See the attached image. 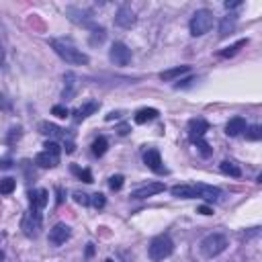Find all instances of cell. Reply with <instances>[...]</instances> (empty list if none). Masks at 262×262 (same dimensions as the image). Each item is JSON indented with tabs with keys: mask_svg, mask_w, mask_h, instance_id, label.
<instances>
[{
	"mask_svg": "<svg viewBox=\"0 0 262 262\" xmlns=\"http://www.w3.org/2000/svg\"><path fill=\"white\" fill-rule=\"evenodd\" d=\"M50 46L54 48V52L66 62V64H72V66H86L90 60L84 52H80L78 48H74L72 43L64 41V39H50Z\"/></svg>",
	"mask_w": 262,
	"mask_h": 262,
	"instance_id": "6da1fadb",
	"label": "cell"
},
{
	"mask_svg": "<svg viewBox=\"0 0 262 262\" xmlns=\"http://www.w3.org/2000/svg\"><path fill=\"white\" fill-rule=\"evenodd\" d=\"M172 252H174V242L170 240V236H166V234L156 236L150 242V248H148V254H150V258L154 262H160V260L168 258Z\"/></svg>",
	"mask_w": 262,
	"mask_h": 262,
	"instance_id": "7a4b0ae2",
	"label": "cell"
},
{
	"mask_svg": "<svg viewBox=\"0 0 262 262\" xmlns=\"http://www.w3.org/2000/svg\"><path fill=\"white\" fill-rule=\"evenodd\" d=\"M213 20H215V18H213V12H211V10H207V8L196 10V12L192 14V18H190V25H188L190 35H192V37H201V35L209 33L211 27H213Z\"/></svg>",
	"mask_w": 262,
	"mask_h": 262,
	"instance_id": "3957f363",
	"label": "cell"
},
{
	"mask_svg": "<svg viewBox=\"0 0 262 262\" xmlns=\"http://www.w3.org/2000/svg\"><path fill=\"white\" fill-rule=\"evenodd\" d=\"M226 248H228V238L224 234H209L207 238H203V242H201V252L207 258L220 256Z\"/></svg>",
	"mask_w": 262,
	"mask_h": 262,
	"instance_id": "277c9868",
	"label": "cell"
},
{
	"mask_svg": "<svg viewBox=\"0 0 262 262\" xmlns=\"http://www.w3.org/2000/svg\"><path fill=\"white\" fill-rule=\"evenodd\" d=\"M41 226H43V217L37 209H31L29 213L23 215V222H20V230L27 238H37L41 234Z\"/></svg>",
	"mask_w": 262,
	"mask_h": 262,
	"instance_id": "5b68a950",
	"label": "cell"
},
{
	"mask_svg": "<svg viewBox=\"0 0 262 262\" xmlns=\"http://www.w3.org/2000/svg\"><path fill=\"white\" fill-rule=\"evenodd\" d=\"M108 60H111L115 66H127L131 62V50L121 41H115L111 46V52H108Z\"/></svg>",
	"mask_w": 262,
	"mask_h": 262,
	"instance_id": "8992f818",
	"label": "cell"
},
{
	"mask_svg": "<svg viewBox=\"0 0 262 262\" xmlns=\"http://www.w3.org/2000/svg\"><path fill=\"white\" fill-rule=\"evenodd\" d=\"M70 238H72V228L66 226V224H56V226L50 230V244H54V246L66 244Z\"/></svg>",
	"mask_w": 262,
	"mask_h": 262,
	"instance_id": "52a82bcc",
	"label": "cell"
},
{
	"mask_svg": "<svg viewBox=\"0 0 262 262\" xmlns=\"http://www.w3.org/2000/svg\"><path fill=\"white\" fill-rule=\"evenodd\" d=\"M66 14H68L70 20H74V23H78V25H82V27H88V29H94V27H96V25H92V14H90V10L70 6L68 10H66Z\"/></svg>",
	"mask_w": 262,
	"mask_h": 262,
	"instance_id": "ba28073f",
	"label": "cell"
},
{
	"mask_svg": "<svg viewBox=\"0 0 262 262\" xmlns=\"http://www.w3.org/2000/svg\"><path fill=\"white\" fill-rule=\"evenodd\" d=\"M207 131H209V123H207L205 119L196 117V119H190V121H188V136H190V140H192L194 144L201 142V140H205Z\"/></svg>",
	"mask_w": 262,
	"mask_h": 262,
	"instance_id": "9c48e42d",
	"label": "cell"
},
{
	"mask_svg": "<svg viewBox=\"0 0 262 262\" xmlns=\"http://www.w3.org/2000/svg\"><path fill=\"white\" fill-rule=\"evenodd\" d=\"M162 190H166L164 182H148L144 186H138L136 190H131V199H148V196H154Z\"/></svg>",
	"mask_w": 262,
	"mask_h": 262,
	"instance_id": "30bf717a",
	"label": "cell"
},
{
	"mask_svg": "<svg viewBox=\"0 0 262 262\" xmlns=\"http://www.w3.org/2000/svg\"><path fill=\"white\" fill-rule=\"evenodd\" d=\"M144 162H146V166H148L150 170H154L156 174H164V172H166V168H164V164H162V158H160V152H158L156 148L146 150Z\"/></svg>",
	"mask_w": 262,
	"mask_h": 262,
	"instance_id": "8fae6325",
	"label": "cell"
},
{
	"mask_svg": "<svg viewBox=\"0 0 262 262\" xmlns=\"http://www.w3.org/2000/svg\"><path fill=\"white\" fill-rule=\"evenodd\" d=\"M194 190H196V196H199V199H205V201H209V203L220 201V199H222V194H224L222 188L211 186V184H203V182L194 184Z\"/></svg>",
	"mask_w": 262,
	"mask_h": 262,
	"instance_id": "7c38bea8",
	"label": "cell"
},
{
	"mask_svg": "<svg viewBox=\"0 0 262 262\" xmlns=\"http://www.w3.org/2000/svg\"><path fill=\"white\" fill-rule=\"evenodd\" d=\"M136 12L131 10L129 6H121L119 10H117V14H115V25L117 27H121V29H131L136 25Z\"/></svg>",
	"mask_w": 262,
	"mask_h": 262,
	"instance_id": "4fadbf2b",
	"label": "cell"
},
{
	"mask_svg": "<svg viewBox=\"0 0 262 262\" xmlns=\"http://www.w3.org/2000/svg\"><path fill=\"white\" fill-rule=\"evenodd\" d=\"M29 203H31V209H37L41 211L43 207H46L50 203V192L46 188H35L29 192Z\"/></svg>",
	"mask_w": 262,
	"mask_h": 262,
	"instance_id": "5bb4252c",
	"label": "cell"
},
{
	"mask_svg": "<svg viewBox=\"0 0 262 262\" xmlns=\"http://www.w3.org/2000/svg\"><path fill=\"white\" fill-rule=\"evenodd\" d=\"M35 164L41 166V168H56L60 164V156L52 154V152H48V150H43L35 156Z\"/></svg>",
	"mask_w": 262,
	"mask_h": 262,
	"instance_id": "9a60e30c",
	"label": "cell"
},
{
	"mask_svg": "<svg viewBox=\"0 0 262 262\" xmlns=\"http://www.w3.org/2000/svg\"><path fill=\"white\" fill-rule=\"evenodd\" d=\"M246 119L244 117H234V119H230L228 121V125H226V134L230 136V138H238V136H242L244 131H246Z\"/></svg>",
	"mask_w": 262,
	"mask_h": 262,
	"instance_id": "2e32d148",
	"label": "cell"
},
{
	"mask_svg": "<svg viewBox=\"0 0 262 262\" xmlns=\"http://www.w3.org/2000/svg\"><path fill=\"white\" fill-rule=\"evenodd\" d=\"M170 192L178 199H196V190H194V184H176L172 186Z\"/></svg>",
	"mask_w": 262,
	"mask_h": 262,
	"instance_id": "e0dca14e",
	"label": "cell"
},
{
	"mask_svg": "<svg viewBox=\"0 0 262 262\" xmlns=\"http://www.w3.org/2000/svg\"><path fill=\"white\" fill-rule=\"evenodd\" d=\"M94 111H98V102H86L84 106H80V108H76L74 111V121L76 123H80V121H84L86 117H90Z\"/></svg>",
	"mask_w": 262,
	"mask_h": 262,
	"instance_id": "ac0fdd59",
	"label": "cell"
},
{
	"mask_svg": "<svg viewBox=\"0 0 262 262\" xmlns=\"http://www.w3.org/2000/svg\"><path fill=\"white\" fill-rule=\"evenodd\" d=\"M188 72H190V66H176V68L164 70V72L160 74V78L166 80V82H170V80H176V78H180V76H184V74H188Z\"/></svg>",
	"mask_w": 262,
	"mask_h": 262,
	"instance_id": "d6986e66",
	"label": "cell"
},
{
	"mask_svg": "<svg viewBox=\"0 0 262 262\" xmlns=\"http://www.w3.org/2000/svg\"><path fill=\"white\" fill-rule=\"evenodd\" d=\"M39 129H41L43 136H50V138H62V140H66V136H68L62 127H58V125H54V123H41Z\"/></svg>",
	"mask_w": 262,
	"mask_h": 262,
	"instance_id": "ffe728a7",
	"label": "cell"
},
{
	"mask_svg": "<svg viewBox=\"0 0 262 262\" xmlns=\"http://www.w3.org/2000/svg\"><path fill=\"white\" fill-rule=\"evenodd\" d=\"M64 80H66V88H64V92H62V96L66 98V100H70L72 96H74V92H76V76L72 74V72H68L64 76Z\"/></svg>",
	"mask_w": 262,
	"mask_h": 262,
	"instance_id": "44dd1931",
	"label": "cell"
},
{
	"mask_svg": "<svg viewBox=\"0 0 262 262\" xmlns=\"http://www.w3.org/2000/svg\"><path fill=\"white\" fill-rule=\"evenodd\" d=\"M156 117H158V111H156V108H140L134 119H136V123L144 125V123H148V121H154Z\"/></svg>",
	"mask_w": 262,
	"mask_h": 262,
	"instance_id": "7402d4cb",
	"label": "cell"
},
{
	"mask_svg": "<svg viewBox=\"0 0 262 262\" xmlns=\"http://www.w3.org/2000/svg\"><path fill=\"white\" fill-rule=\"evenodd\" d=\"M236 14H230V16H226L224 20H222V25H220V35L222 37H228L234 29H236Z\"/></svg>",
	"mask_w": 262,
	"mask_h": 262,
	"instance_id": "603a6c76",
	"label": "cell"
},
{
	"mask_svg": "<svg viewBox=\"0 0 262 262\" xmlns=\"http://www.w3.org/2000/svg\"><path fill=\"white\" fill-rule=\"evenodd\" d=\"M220 170H222L224 174H228V176H232V178H240V176H242V170H240V168H238L234 162H230V160L222 162Z\"/></svg>",
	"mask_w": 262,
	"mask_h": 262,
	"instance_id": "cb8c5ba5",
	"label": "cell"
},
{
	"mask_svg": "<svg viewBox=\"0 0 262 262\" xmlns=\"http://www.w3.org/2000/svg\"><path fill=\"white\" fill-rule=\"evenodd\" d=\"M106 148H108V142H106L104 138H96V140L92 142V154H94L96 158H100V156L106 154Z\"/></svg>",
	"mask_w": 262,
	"mask_h": 262,
	"instance_id": "d4e9b609",
	"label": "cell"
},
{
	"mask_svg": "<svg viewBox=\"0 0 262 262\" xmlns=\"http://www.w3.org/2000/svg\"><path fill=\"white\" fill-rule=\"evenodd\" d=\"M246 43H248V39H240L238 43H234V46H230V48L222 50V52H220V56H222V58H232V56H236V54L240 52V48H244Z\"/></svg>",
	"mask_w": 262,
	"mask_h": 262,
	"instance_id": "484cf974",
	"label": "cell"
},
{
	"mask_svg": "<svg viewBox=\"0 0 262 262\" xmlns=\"http://www.w3.org/2000/svg\"><path fill=\"white\" fill-rule=\"evenodd\" d=\"M244 136H246V140H250V142H258V140L262 138V127H260V125H252V127H246Z\"/></svg>",
	"mask_w": 262,
	"mask_h": 262,
	"instance_id": "4316f807",
	"label": "cell"
},
{
	"mask_svg": "<svg viewBox=\"0 0 262 262\" xmlns=\"http://www.w3.org/2000/svg\"><path fill=\"white\" fill-rule=\"evenodd\" d=\"M14 188H16V180L14 178L6 176V178L0 180V192H2V194H10Z\"/></svg>",
	"mask_w": 262,
	"mask_h": 262,
	"instance_id": "83f0119b",
	"label": "cell"
},
{
	"mask_svg": "<svg viewBox=\"0 0 262 262\" xmlns=\"http://www.w3.org/2000/svg\"><path fill=\"white\" fill-rule=\"evenodd\" d=\"M72 172L76 174V176L80 178V180H84V182H92V172L90 170H86V168H72Z\"/></svg>",
	"mask_w": 262,
	"mask_h": 262,
	"instance_id": "f1b7e54d",
	"label": "cell"
},
{
	"mask_svg": "<svg viewBox=\"0 0 262 262\" xmlns=\"http://www.w3.org/2000/svg\"><path fill=\"white\" fill-rule=\"evenodd\" d=\"M104 37H106V31H104L102 27H94V29H92V39H90V43H102Z\"/></svg>",
	"mask_w": 262,
	"mask_h": 262,
	"instance_id": "f546056e",
	"label": "cell"
},
{
	"mask_svg": "<svg viewBox=\"0 0 262 262\" xmlns=\"http://www.w3.org/2000/svg\"><path fill=\"white\" fill-rule=\"evenodd\" d=\"M196 148H199V152H201V156L203 158H209L211 154H213V150H211V146L205 142V140H201V142H196Z\"/></svg>",
	"mask_w": 262,
	"mask_h": 262,
	"instance_id": "4dcf8cb0",
	"label": "cell"
},
{
	"mask_svg": "<svg viewBox=\"0 0 262 262\" xmlns=\"http://www.w3.org/2000/svg\"><path fill=\"white\" fill-rule=\"evenodd\" d=\"M90 203H92L96 209H102V207L106 205V199H104V194H102V192H94V194H92V199H90Z\"/></svg>",
	"mask_w": 262,
	"mask_h": 262,
	"instance_id": "1f68e13d",
	"label": "cell"
},
{
	"mask_svg": "<svg viewBox=\"0 0 262 262\" xmlns=\"http://www.w3.org/2000/svg\"><path fill=\"white\" fill-rule=\"evenodd\" d=\"M123 176H121V174H115V176H111V180H108V184H111V188L113 190H121L123 188Z\"/></svg>",
	"mask_w": 262,
	"mask_h": 262,
	"instance_id": "d6a6232c",
	"label": "cell"
},
{
	"mask_svg": "<svg viewBox=\"0 0 262 262\" xmlns=\"http://www.w3.org/2000/svg\"><path fill=\"white\" fill-rule=\"evenodd\" d=\"M52 113H54L56 117H60V119H66V117L70 115V111H68V108H66V106H62V104H56V106L52 108Z\"/></svg>",
	"mask_w": 262,
	"mask_h": 262,
	"instance_id": "836d02e7",
	"label": "cell"
},
{
	"mask_svg": "<svg viewBox=\"0 0 262 262\" xmlns=\"http://www.w3.org/2000/svg\"><path fill=\"white\" fill-rule=\"evenodd\" d=\"M74 201L80 203V205H88V203H90L88 194H84V192H74Z\"/></svg>",
	"mask_w": 262,
	"mask_h": 262,
	"instance_id": "e575fe53",
	"label": "cell"
},
{
	"mask_svg": "<svg viewBox=\"0 0 262 262\" xmlns=\"http://www.w3.org/2000/svg\"><path fill=\"white\" fill-rule=\"evenodd\" d=\"M43 148H46L48 152H52V154H58V156H60V152H62V150H60V146H58L56 142H48V144L43 146Z\"/></svg>",
	"mask_w": 262,
	"mask_h": 262,
	"instance_id": "d590c367",
	"label": "cell"
},
{
	"mask_svg": "<svg viewBox=\"0 0 262 262\" xmlns=\"http://www.w3.org/2000/svg\"><path fill=\"white\" fill-rule=\"evenodd\" d=\"M0 168H2V170L12 168V160L10 158H0Z\"/></svg>",
	"mask_w": 262,
	"mask_h": 262,
	"instance_id": "8d00e7d4",
	"label": "cell"
},
{
	"mask_svg": "<svg viewBox=\"0 0 262 262\" xmlns=\"http://www.w3.org/2000/svg\"><path fill=\"white\" fill-rule=\"evenodd\" d=\"M199 213H203V215H213V209H209L207 205H201V207H199Z\"/></svg>",
	"mask_w": 262,
	"mask_h": 262,
	"instance_id": "74e56055",
	"label": "cell"
},
{
	"mask_svg": "<svg viewBox=\"0 0 262 262\" xmlns=\"http://www.w3.org/2000/svg\"><path fill=\"white\" fill-rule=\"evenodd\" d=\"M4 66V50H2V43H0V68Z\"/></svg>",
	"mask_w": 262,
	"mask_h": 262,
	"instance_id": "f35d334b",
	"label": "cell"
},
{
	"mask_svg": "<svg viewBox=\"0 0 262 262\" xmlns=\"http://www.w3.org/2000/svg\"><path fill=\"white\" fill-rule=\"evenodd\" d=\"M240 4H242V2H226V8L230 10V8H238Z\"/></svg>",
	"mask_w": 262,
	"mask_h": 262,
	"instance_id": "ab89813d",
	"label": "cell"
},
{
	"mask_svg": "<svg viewBox=\"0 0 262 262\" xmlns=\"http://www.w3.org/2000/svg\"><path fill=\"white\" fill-rule=\"evenodd\" d=\"M119 134H121V136H127V134H129V129H127V125H121V127H119Z\"/></svg>",
	"mask_w": 262,
	"mask_h": 262,
	"instance_id": "60d3db41",
	"label": "cell"
},
{
	"mask_svg": "<svg viewBox=\"0 0 262 262\" xmlns=\"http://www.w3.org/2000/svg\"><path fill=\"white\" fill-rule=\"evenodd\" d=\"M92 252H94V248H92V244H88V248H86V256H92Z\"/></svg>",
	"mask_w": 262,
	"mask_h": 262,
	"instance_id": "b9f144b4",
	"label": "cell"
},
{
	"mask_svg": "<svg viewBox=\"0 0 262 262\" xmlns=\"http://www.w3.org/2000/svg\"><path fill=\"white\" fill-rule=\"evenodd\" d=\"M0 262H4V254L2 252H0Z\"/></svg>",
	"mask_w": 262,
	"mask_h": 262,
	"instance_id": "7bdbcfd3",
	"label": "cell"
},
{
	"mask_svg": "<svg viewBox=\"0 0 262 262\" xmlns=\"http://www.w3.org/2000/svg\"><path fill=\"white\" fill-rule=\"evenodd\" d=\"M104 262H115V260H113V258H106V260H104Z\"/></svg>",
	"mask_w": 262,
	"mask_h": 262,
	"instance_id": "ee69618b",
	"label": "cell"
}]
</instances>
